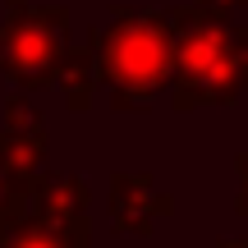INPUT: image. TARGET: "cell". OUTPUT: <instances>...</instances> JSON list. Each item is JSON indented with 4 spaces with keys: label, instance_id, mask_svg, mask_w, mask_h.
Returning a JSON list of instances; mask_svg holds the SVG:
<instances>
[{
    "label": "cell",
    "instance_id": "1",
    "mask_svg": "<svg viewBox=\"0 0 248 248\" xmlns=\"http://www.w3.org/2000/svg\"><path fill=\"white\" fill-rule=\"evenodd\" d=\"M97 55V83L110 110H138L175 83V18L147 9H115L88 32Z\"/></svg>",
    "mask_w": 248,
    "mask_h": 248
},
{
    "label": "cell",
    "instance_id": "2",
    "mask_svg": "<svg viewBox=\"0 0 248 248\" xmlns=\"http://www.w3.org/2000/svg\"><path fill=\"white\" fill-rule=\"evenodd\" d=\"M69 14L60 5L32 9L18 0L0 23V74L14 78L23 92L55 88L60 78V60L69 51Z\"/></svg>",
    "mask_w": 248,
    "mask_h": 248
},
{
    "label": "cell",
    "instance_id": "3",
    "mask_svg": "<svg viewBox=\"0 0 248 248\" xmlns=\"http://www.w3.org/2000/svg\"><path fill=\"white\" fill-rule=\"evenodd\" d=\"M170 18H175V83H170V101H175V110H198L202 83L212 78L216 60L225 55L234 23L225 14H212V9H198V5L175 9Z\"/></svg>",
    "mask_w": 248,
    "mask_h": 248
},
{
    "label": "cell",
    "instance_id": "4",
    "mask_svg": "<svg viewBox=\"0 0 248 248\" xmlns=\"http://www.w3.org/2000/svg\"><path fill=\"white\" fill-rule=\"evenodd\" d=\"M110 225H115L120 234H147L156 221H166L170 212H175V198L161 193L156 184H152V175H138V170H120V175H110Z\"/></svg>",
    "mask_w": 248,
    "mask_h": 248
},
{
    "label": "cell",
    "instance_id": "5",
    "mask_svg": "<svg viewBox=\"0 0 248 248\" xmlns=\"http://www.w3.org/2000/svg\"><path fill=\"white\" fill-rule=\"evenodd\" d=\"M0 248H92V225L88 216H37L28 212L14 230L0 239Z\"/></svg>",
    "mask_w": 248,
    "mask_h": 248
},
{
    "label": "cell",
    "instance_id": "6",
    "mask_svg": "<svg viewBox=\"0 0 248 248\" xmlns=\"http://www.w3.org/2000/svg\"><path fill=\"white\" fill-rule=\"evenodd\" d=\"M244 92H248V28H234L225 55L216 60L212 78L202 83L198 106H234Z\"/></svg>",
    "mask_w": 248,
    "mask_h": 248
},
{
    "label": "cell",
    "instance_id": "7",
    "mask_svg": "<svg viewBox=\"0 0 248 248\" xmlns=\"http://www.w3.org/2000/svg\"><path fill=\"white\" fill-rule=\"evenodd\" d=\"M46 166V129H0V170H5L14 184L37 188Z\"/></svg>",
    "mask_w": 248,
    "mask_h": 248
},
{
    "label": "cell",
    "instance_id": "8",
    "mask_svg": "<svg viewBox=\"0 0 248 248\" xmlns=\"http://www.w3.org/2000/svg\"><path fill=\"white\" fill-rule=\"evenodd\" d=\"M88 202H92V188L83 184L78 175H42L32 188V212L37 216H88Z\"/></svg>",
    "mask_w": 248,
    "mask_h": 248
},
{
    "label": "cell",
    "instance_id": "9",
    "mask_svg": "<svg viewBox=\"0 0 248 248\" xmlns=\"http://www.w3.org/2000/svg\"><path fill=\"white\" fill-rule=\"evenodd\" d=\"M60 92H64V106L69 110H88L92 106V92H97V55H92V46H69L60 60Z\"/></svg>",
    "mask_w": 248,
    "mask_h": 248
},
{
    "label": "cell",
    "instance_id": "10",
    "mask_svg": "<svg viewBox=\"0 0 248 248\" xmlns=\"http://www.w3.org/2000/svg\"><path fill=\"white\" fill-rule=\"evenodd\" d=\"M28 212H32V188L14 184V179L0 170V239H5V234L14 230Z\"/></svg>",
    "mask_w": 248,
    "mask_h": 248
},
{
    "label": "cell",
    "instance_id": "11",
    "mask_svg": "<svg viewBox=\"0 0 248 248\" xmlns=\"http://www.w3.org/2000/svg\"><path fill=\"white\" fill-rule=\"evenodd\" d=\"M5 129H28L32 133V129H46V124H42V115H37L23 97H9L5 101Z\"/></svg>",
    "mask_w": 248,
    "mask_h": 248
},
{
    "label": "cell",
    "instance_id": "12",
    "mask_svg": "<svg viewBox=\"0 0 248 248\" xmlns=\"http://www.w3.org/2000/svg\"><path fill=\"white\" fill-rule=\"evenodd\" d=\"M234 175H239V193H234V212L248 216V152L234 156Z\"/></svg>",
    "mask_w": 248,
    "mask_h": 248
},
{
    "label": "cell",
    "instance_id": "13",
    "mask_svg": "<svg viewBox=\"0 0 248 248\" xmlns=\"http://www.w3.org/2000/svg\"><path fill=\"white\" fill-rule=\"evenodd\" d=\"M193 5H198V9H212V14H225V18H230V9H234V5H248V0H193Z\"/></svg>",
    "mask_w": 248,
    "mask_h": 248
},
{
    "label": "cell",
    "instance_id": "14",
    "mask_svg": "<svg viewBox=\"0 0 248 248\" xmlns=\"http://www.w3.org/2000/svg\"><path fill=\"white\" fill-rule=\"evenodd\" d=\"M216 248H248V234H234V239H221Z\"/></svg>",
    "mask_w": 248,
    "mask_h": 248
},
{
    "label": "cell",
    "instance_id": "15",
    "mask_svg": "<svg viewBox=\"0 0 248 248\" xmlns=\"http://www.w3.org/2000/svg\"><path fill=\"white\" fill-rule=\"evenodd\" d=\"M14 5H18V0H14Z\"/></svg>",
    "mask_w": 248,
    "mask_h": 248
}]
</instances>
